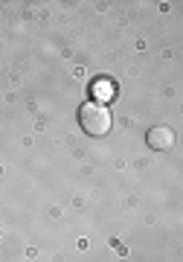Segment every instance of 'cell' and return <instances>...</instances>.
Segmentation results:
<instances>
[{"label":"cell","instance_id":"obj_2","mask_svg":"<svg viewBox=\"0 0 183 262\" xmlns=\"http://www.w3.org/2000/svg\"><path fill=\"white\" fill-rule=\"evenodd\" d=\"M146 143L154 151H169L174 146V131L169 128V125H151L148 134H146Z\"/></svg>","mask_w":183,"mask_h":262},{"label":"cell","instance_id":"obj_1","mask_svg":"<svg viewBox=\"0 0 183 262\" xmlns=\"http://www.w3.org/2000/svg\"><path fill=\"white\" fill-rule=\"evenodd\" d=\"M79 125L90 137H105L110 131V111L105 102H84L79 108Z\"/></svg>","mask_w":183,"mask_h":262}]
</instances>
